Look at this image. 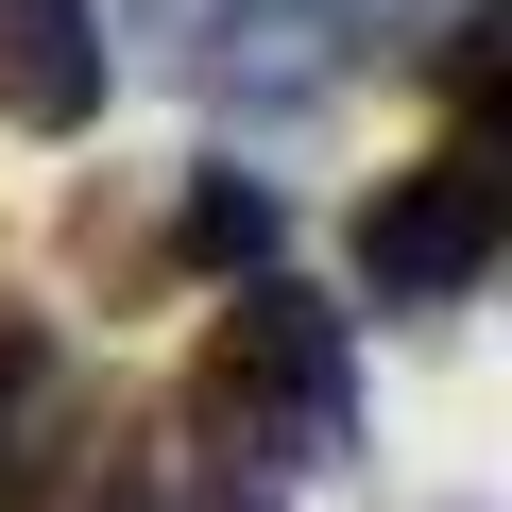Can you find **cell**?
Instances as JSON below:
<instances>
[{
  "instance_id": "obj_3",
  "label": "cell",
  "mask_w": 512,
  "mask_h": 512,
  "mask_svg": "<svg viewBox=\"0 0 512 512\" xmlns=\"http://www.w3.org/2000/svg\"><path fill=\"white\" fill-rule=\"evenodd\" d=\"M495 239H512V171L478 137H444L427 171H393L359 205V274H376V308H461L495 274Z\"/></svg>"
},
{
  "instance_id": "obj_4",
  "label": "cell",
  "mask_w": 512,
  "mask_h": 512,
  "mask_svg": "<svg viewBox=\"0 0 512 512\" xmlns=\"http://www.w3.org/2000/svg\"><path fill=\"white\" fill-rule=\"evenodd\" d=\"M103 86H120L103 0H0V120H18V137H86Z\"/></svg>"
},
{
  "instance_id": "obj_2",
  "label": "cell",
  "mask_w": 512,
  "mask_h": 512,
  "mask_svg": "<svg viewBox=\"0 0 512 512\" xmlns=\"http://www.w3.org/2000/svg\"><path fill=\"white\" fill-rule=\"evenodd\" d=\"M120 35L188 103H325L393 35V0H120Z\"/></svg>"
},
{
  "instance_id": "obj_6",
  "label": "cell",
  "mask_w": 512,
  "mask_h": 512,
  "mask_svg": "<svg viewBox=\"0 0 512 512\" xmlns=\"http://www.w3.org/2000/svg\"><path fill=\"white\" fill-rule=\"evenodd\" d=\"M188 274H274V239H291V205L256 188V171H188Z\"/></svg>"
},
{
  "instance_id": "obj_7",
  "label": "cell",
  "mask_w": 512,
  "mask_h": 512,
  "mask_svg": "<svg viewBox=\"0 0 512 512\" xmlns=\"http://www.w3.org/2000/svg\"><path fill=\"white\" fill-rule=\"evenodd\" d=\"M52 512H171V478H154V444L103 410V427H69V444H52Z\"/></svg>"
},
{
  "instance_id": "obj_5",
  "label": "cell",
  "mask_w": 512,
  "mask_h": 512,
  "mask_svg": "<svg viewBox=\"0 0 512 512\" xmlns=\"http://www.w3.org/2000/svg\"><path fill=\"white\" fill-rule=\"evenodd\" d=\"M69 427H86V376H69V342H52L35 308H0V512L52 478V444H69Z\"/></svg>"
},
{
  "instance_id": "obj_1",
  "label": "cell",
  "mask_w": 512,
  "mask_h": 512,
  "mask_svg": "<svg viewBox=\"0 0 512 512\" xmlns=\"http://www.w3.org/2000/svg\"><path fill=\"white\" fill-rule=\"evenodd\" d=\"M188 427L239 444V461H274V478L342 461L359 444V325L325 291H291V274H239L222 325H205V359H188Z\"/></svg>"
}]
</instances>
